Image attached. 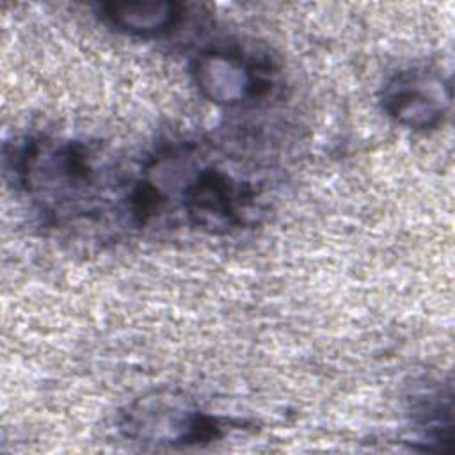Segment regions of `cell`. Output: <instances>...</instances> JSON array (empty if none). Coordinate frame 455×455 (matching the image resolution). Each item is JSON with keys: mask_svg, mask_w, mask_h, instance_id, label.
<instances>
[{"mask_svg": "<svg viewBox=\"0 0 455 455\" xmlns=\"http://www.w3.org/2000/svg\"><path fill=\"white\" fill-rule=\"evenodd\" d=\"M416 444L423 451H448L453 439L451 384H434L412 402Z\"/></svg>", "mask_w": 455, "mask_h": 455, "instance_id": "7", "label": "cell"}, {"mask_svg": "<svg viewBox=\"0 0 455 455\" xmlns=\"http://www.w3.org/2000/svg\"><path fill=\"white\" fill-rule=\"evenodd\" d=\"M242 419L208 412L188 395L158 387L133 398L121 412L117 428L124 439L149 448H190L222 439Z\"/></svg>", "mask_w": 455, "mask_h": 455, "instance_id": "3", "label": "cell"}, {"mask_svg": "<svg viewBox=\"0 0 455 455\" xmlns=\"http://www.w3.org/2000/svg\"><path fill=\"white\" fill-rule=\"evenodd\" d=\"M14 185L41 222L59 233L116 238L135 229L126 172L94 144L57 135H30L7 155Z\"/></svg>", "mask_w": 455, "mask_h": 455, "instance_id": "1", "label": "cell"}, {"mask_svg": "<svg viewBox=\"0 0 455 455\" xmlns=\"http://www.w3.org/2000/svg\"><path fill=\"white\" fill-rule=\"evenodd\" d=\"M263 185L206 142L171 140L149 153L135 183L140 231L172 219L206 235L224 236L254 226L265 213Z\"/></svg>", "mask_w": 455, "mask_h": 455, "instance_id": "2", "label": "cell"}, {"mask_svg": "<svg viewBox=\"0 0 455 455\" xmlns=\"http://www.w3.org/2000/svg\"><path fill=\"white\" fill-rule=\"evenodd\" d=\"M274 64L235 43L199 50L190 75L199 94L219 107H243L265 98L274 85Z\"/></svg>", "mask_w": 455, "mask_h": 455, "instance_id": "4", "label": "cell"}, {"mask_svg": "<svg viewBox=\"0 0 455 455\" xmlns=\"http://www.w3.org/2000/svg\"><path fill=\"white\" fill-rule=\"evenodd\" d=\"M380 103L396 124L414 132H430L443 126L450 116L451 80L428 66L400 69L386 80Z\"/></svg>", "mask_w": 455, "mask_h": 455, "instance_id": "5", "label": "cell"}, {"mask_svg": "<svg viewBox=\"0 0 455 455\" xmlns=\"http://www.w3.org/2000/svg\"><path fill=\"white\" fill-rule=\"evenodd\" d=\"M100 18L114 30L155 39L172 34L187 18V5L176 0H123L98 4Z\"/></svg>", "mask_w": 455, "mask_h": 455, "instance_id": "6", "label": "cell"}]
</instances>
